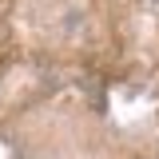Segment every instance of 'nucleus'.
Returning <instances> with one entry per match:
<instances>
[]
</instances>
